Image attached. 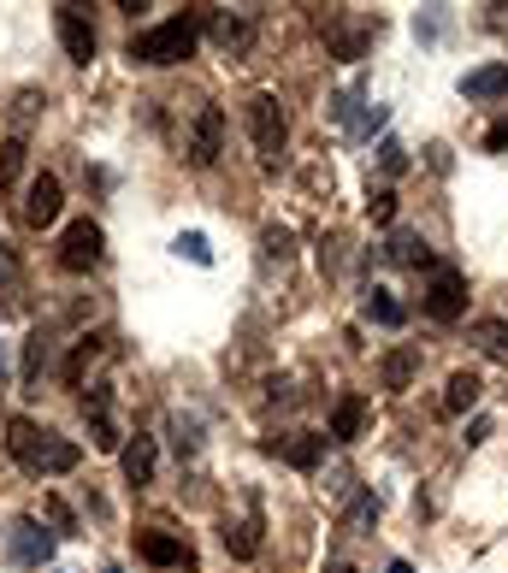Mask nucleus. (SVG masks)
<instances>
[{
  "instance_id": "nucleus-1",
  "label": "nucleus",
  "mask_w": 508,
  "mask_h": 573,
  "mask_svg": "<svg viewBox=\"0 0 508 573\" xmlns=\"http://www.w3.org/2000/svg\"><path fill=\"white\" fill-rule=\"evenodd\" d=\"M6 449H12V461L30 467V473H71V467L83 461V449L71 444V438L42 432L36 420H12V426H6Z\"/></svg>"
},
{
  "instance_id": "nucleus-2",
  "label": "nucleus",
  "mask_w": 508,
  "mask_h": 573,
  "mask_svg": "<svg viewBox=\"0 0 508 573\" xmlns=\"http://www.w3.org/2000/svg\"><path fill=\"white\" fill-rule=\"evenodd\" d=\"M195 42H201V18L184 12V18H166V24L130 36V60L136 65H178L195 54Z\"/></svg>"
},
{
  "instance_id": "nucleus-3",
  "label": "nucleus",
  "mask_w": 508,
  "mask_h": 573,
  "mask_svg": "<svg viewBox=\"0 0 508 573\" xmlns=\"http://www.w3.org/2000/svg\"><path fill=\"white\" fill-rule=\"evenodd\" d=\"M249 136H254V154H260L266 166H278V160H284V136H290V125H284L278 95H254V101H249Z\"/></svg>"
},
{
  "instance_id": "nucleus-4",
  "label": "nucleus",
  "mask_w": 508,
  "mask_h": 573,
  "mask_svg": "<svg viewBox=\"0 0 508 573\" xmlns=\"http://www.w3.org/2000/svg\"><path fill=\"white\" fill-rule=\"evenodd\" d=\"M101 249H107L101 225H95V219H71L65 237H60V266L65 272H95V266H101Z\"/></svg>"
},
{
  "instance_id": "nucleus-5",
  "label": "nucleus",
  "mask_w": 508,
  "mask_h": 573,
  "mask_svg": "<svg viewBox=\"0 0 508 573\" xmlns=\"http://www.w3.org/2000/svg\"><path fill=\"white\" fill-rule=\"evenodd\" d=\"M426 314L438 325H455L467 314V278L455 266H432V284H426Z\"/></svg>"
},
{
  "instance_id": "nucleus-6",
  "label": "nucleus",
  "mask_w": 508,
  "mask_h": 573,
  "mask_svg": "<svg viewBox=\"0 0 508 573\" xmlns=\"http://www.w3.org/2000/svg\"><path fill=\"white\" fill-rule=\"evenodd\" d=\"M225 154V113L219 107H201L190 125V166H213Z\"/></svg>"
},
{
  "instance_id": "nucleus-7",
  "label": "nucleus",
  "mask_w": 508,
  "mask_h": 573,
  "mask_svg": "<svg viewBox=\"0 0 508 573\" xmlns=\"http://www.w3.org/2000/svg\"><path fill=\"white\" fill-rule=\"evenodd\" d=\"M60 207H65V190H60V178L54 172H42V178H30V190H24V219L42 231V225H54L60 219Z\"/></svg>"
},
{
  "instance_id": "nucleus-8",
  "label": "nucleus",
  "mask_w": 508,
  "mask_h": 573,
  "mask_svg": "<svg viewBox=\"0 0 508 573\" xmlns=\"http://www.w3.org/2000/svg\"><path fill=\"white\" fill-rule=\"evenodd\" d=\"M60 48L71 54V65H89L95 60V30H89V18L77 12V6H60Z\"/></svg>"
},
{
  "instance_id": "nucleus-9",
  "label": "nucleus",
  "mask_w": 508,
  "mask_h": 573,
  "mask_svg": "<svg viewBox=\"0 0 508 573\" xmlns=\"http://www.w3.org/2000/svg\"><path fill=\"white\" fill-rule=\"evenodd\" d=\"M136 556L154 562V568H178V562H190L184 538H172V532H136Z\"/></svg>"
},
{
  "instance_id": "nucleus-10",
  "label": "nucleus",
  "mask_w": 508,
  "mask_h": 573,
  "mask_svg": "<svg viewBox=\"0 0 508 573\" xmlns=\"http://www.w3.org/2000/svg\"><path fill=\"white\" fill-rule=\"evenodd\" d=\"M461 95H467V101H503L508 65H479V71H467V77H461Z\"/></svg>"
},
{
  "instance_id": "nucleus-11",
  "label": "nucleus",
  "mask_w": 508,
  "mask_h": 573,
  "mask_svg": "<svg viewBox=\"0 0 508 573\" xmlns=\"http://www.w3.org/2000/svg\"><path fill=\"white\" fill-rule=\"evenodd\" d=\"M12 556L18 562H48L54 556V532H42L36 520H18L12 526Z\"/></svg>"
},
{
  "instance_id": "nucleus-12",
  "label": "nucleus",
  "mask_w": 508,
  "mask_h": 573,
  "mask_svg": "<svg viewBox=\"0 0 508 573\" xmlns=\"http://www.w3.org/2000/svg\"><path fill=\"white\" fill-rule=\"evenodd\" d=\"M272 449H278L296 473H314L319 461H325V438H319V432H296V438H284V444H272Z\"/></svg>"
},
{
  "instance_id": "nucleus-13",
  "label": "nucleus",
  "mask_w": 508,
  "mask_h": 573,
  "mask_svg": "<svg viewBox=\"0 0 508 573\" xmlns=\"http://www.w3.org/2000/svg\"><path fill=\"white\" fill-rule=\"evenodd\" d=\"M213 42H219L225 54H243L254 42V18L249 12H219V18H213Z\"/></svg>"
},
{
  "instance_id": "nucleus-14",
  "label": "nucleus",
  "mask_w": 508,
  "mask_h": 573,
  "mask_svg": "<svg viewBox=\"0 0 508 573\" xmlns=\"http://www.w3.org/2000/svg\"><path fill=\"white\" fill-rule=\"evenodd\" d=\"M154 461H160V449H154V438H136V444L119 449V467H125L130 485H154Z\"/></svg>"
},
{
  "instance_id": "nucleus-15",
  "label": "nucleus",
  "mask_w": 508,
  "mask_h": 573,
  "mask_svg": "<svg viewBox=\"0 0 508 573\" xmlns=\"http://www.w3.org/2000/svg\"><path fill=\"white\" fill-rule=\"evenodd\" d=\"M361 426H367V402H361V396H337V408H331V438H337V444H355Z\"/></svg>"
},
{
  "instance_id": "nucleus-16",
  "label": "nucleus",
  "mask_w": 508,
  "mask_h": 573,
  "mask_svg": "<svg viewBox=\"0 0 508 573\" xmlns=\"http://www.w3.org/2000/svg\"><path fill=\"white\" fill-rule=\"evenodd\" d=\"M479 396H485L479 373H449V384H444V414H467V408H479Z\"/></svg>"
},
{
  "instance_id": "nucleus-17",
  "label": "nucleus",
  "mask_w": 508,
  "mask_h": 573,
  "mask_svg": "<svg viewBox=\"0 0 508 573\" xmlns=\"http://www.w3.org/2000/svg\"><path fill=\"white\" fill-rule=\"evenodd\" d=\"M390 260H396V266H438L420 231H390Z\"/></svg>"
},
{
  "instance_id": "nucleus-18",
  "label": "nucleus",
  "mask_w": 508,
  "mask_h": 573,
  "mask_svg": "<svg viewBox=\"0 0 508 573\" xmlns=\"http://www.w3.org/2000/svg\"><path fill=\"white\" fill-rule=\"evenodd\" d=\"M414 373H420V355H414V349H390V355H384V367H379L384 390H408Z\"/></svg>"
},
{
  "instance_id": "nucleus-19",
  "label": "nucleus",
  "mask_w": 508,
  "mask_h": 573,
  "mask_svg": "<svg viewBox=\"0 0 508 573\" xmlns=\"http://www.w3.org/2000/svg\"><path fill=\"white\" fill-rule=\"evenodd\" d=\"M219 538H225V550H231L237 562H254V556H260V526H254V520H225Z\"/></svg>"
},
{
  "instance_id": "nucleus-20",
  "label": "nucleus",
  "mask_w": 508,
  "mask_h": 573,
  "mask_svg": "<svg viewBox=\"0 0 508 573\" xmlns=\"http://www.w3.org/2000/svg\"><path fill=\"white\" fill-rule=\"evenodd\" d=\"M42 367H48V337H42V331H30V337H24V367H18V384H24V390H36Z\"/></svg>"
},
{
  "instance_id": "nucleus-21",
  "label": "nucleus",
  "mask_w": 508,
  "mask_h": 573,
  "mask_svg": "<svg viewBox=\"0 0 508 573\" xmlns=\"http://www.w3.org/2000/svg\"><path fill=\"white\" fill-rule=\"evenodd\" d=\"M367 319H373V325H384V331H396L408 314H402V302H396L390 290H379V284H373V290H367Z\"/></svg>"
},
{
  "instance_id": "nucleus-22",
  "label": "nucleus",
  "mask_w": 508,
  "mask_h": 573,
  "mask_svg": "<svg viewBox=\"0 0 508 573\" xmlns=\"http://www.w3.org/2000/svg\"><path fill=\"white\" fill-rule=\"evenodd\" d=\"M473 343H479L485 355L508 361V325H503V319H473Z\"/></svg>"
},
{
  "instance_id": "nucleus-23",
  "label": "nucleus",
  "mask_w": 508,
  "mask_h": 573,
  "mask_svg": "<svg viewBox=\"0 0 508 573\" xmlns=\"http://www.w3.org/2000/svg\"><path fill=\"white\" fill-rule=\"evenodd\" d=\"M24 154H30V148H24V136H6V148H0V184H6V190L24 178Z\"/></svg>"
},
{
  "instance_id": "nucleus-24",
  "label": "nucleus",
  "mask_w": 508,
  "mask_h": 573,
  "mask_svg": "<svg viewBox=\"0 0 508 573\" xmlns=\"http://www.w3.org/2000/svg\"><path fill=\"white\" fill-rule=\"evenodd\" d=\"M89 444L101 449V455L125 449V438H119V426H113V414H89Z\"/></svg>"
},
{
  "instance_id": "nucleus-25",
  "label": "nucleus",
  "mask_w": 508,
  "mask_h": 573,
  "mask_svg": "<svg viewBox=\"0 0 508 573\" xmlns=\"http://www.w3.org/2000/svg\"><path fill=\"white\" fill-rule=\"evenodd\" d=\"M95 355H101V337H83V343H77V355L65 361V379L83 384V373H89V361H95Z\"/></svg>"
},
{
  "instance_id": "nucleus-26",
  "label": "nucleus",
  "mask_w": 508,
  "mask_h": 573,
  "mask_svg": "<svg viewBox=\"0 0 508 573\" xmlns=\"http://www.w3.org/2000/svg\"><path fill=\"white\" fill-rule=\"evenodd\" d=\"M172 249L190 260V266H213V249H207V237H201V231H184V237H178Z\"/></svg>"
},
{
  "instance_id": "nucleus-27",
  "label": "nucleus",
  "mask_w": 508,
  "mask_h": 573,
  "mask_svg": "<svg viewBox=\"0 0 508 573\" xmlns=\"http://www.w3.org/2000/svg\"><path fill=\"white\" fill-rule=\"evenodd\" d=\"M373 520H379V497H367V491H361V497L349 503V526H373Z\"/></svg>"
},
{
  "instance_id": "nucleus-28",
  "label": "nucleus",
  "mask_w": 508,
  "mask_h": 573,
  "mask_svg": "<svg viewBox=\"0 0 508 573\" xmlns=\"http://www.w3.org/2000/svg\"><path fill=\"white\" fill-rule=\"evenodd\" d=\"M367 213H373V225H390V219H396V190H379L367 201Z\"/></svg>"
},
{
  "instance_id": "nucleus-29",
  "label": "nucleus",
  "mask_w": 508,
  "mask_h": 573,
  "mask_svg": "<svg viewBox=\"0 0 508 573\" xmlns=\"http://www.w3.org/2000/svg\"><path fill=\"white\" fill-rule=\"evenodd\" d=\"M379 166L390 172V178H396V172L408 166V148H402V142H379Z\"/></svg>"
},
{
  "instance_id": "nucleus-30",
  "label": "nucleus",
  "mask_w": 508,
  "mask_h": 573,
  "mask_svg": "<svg viewBox=\"0 0 508 573\" xmlns=\"http://www.w3.org/2000/svg\"><path fill=\"white\" fill-rule=\"evenodd\" d=\"M48 520H54V526H60V532H77V514L65 509L60 497H48Z\"/></svg>"
},
{
  "instance_id": "nucleus-31",
  "label": "nucleus",
  "mask_w": 508,
  "mask_h": 573,
  "mask_svg": "<svg viewBox=\"0 0 508 573\" xmlns=\"http://www.w3.org/2000/svg\"><path fill=\"white\" fill-rule=\"evenodd\" d=\"M485 148H491V154H503V148H508V119H503V125H491V136H485Z\"/></svg>"
},
{
  "instance_id": "nucleus-32",
  "label": "nucleus",
  "mask_w": 508,
  "mask_h": 573,
  "mask_svg": "<svg viewBox=\"0 0 508 573\" xmlns=\"http://www.w3.org/2000/svg\"><path fill=\"white\" fill-rule=\"evenodd\" d=\"M325 573H355V568H349V562H331V568H325Z\"/></svg>"
},
{
  "instance_id": "nucleus-33",
  "label": "nucleus",
  "mask_w": 508,
  "mask_h": 573,
  "mask_svg": "<svg viewBox=\"0 0 508 573\" xmlns=\"http://www.w3.org/2000/svg\"><path fill=\"white\" fill-rule=\"evenodd\" d=\"M384 573H414V568H408V562H390V568H384Z\"/></svg>"
},
{
  "instance_id": "nucleus-34",
  "label": "nucleus",
  "mask_w": 508,
  "mask_h": 573,
  "mask_svg": "<svg viewBox=\"0 0 508 573\" xmlns=\"http://www.w3.org/2000/svg\"><path fill=\"white\" fill-rule=\"evenodd\" d=\"M107 573H119V568H107Z\"/></svg>"
}]
</instances>
